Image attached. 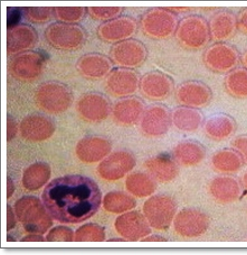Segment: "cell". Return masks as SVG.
Instances as JSON below:
<instances>
[{
  "label": "cell",
  "instance_id": "6da1fadb",
  "mask_svg": "<svg viewBox=\"0 0 247 255\" xmlns=\"http://www.w3.org/2000/svg\"><path fill=\"white\" fill-rule=\"evenodd\" d=\"M42 200L54 220L79 224L92 217L102 204L98 184L89 177L67 175L49 181Z\"/></svg>",
  "mask_w": 247,
  "mask_h": 255
},
{
  "label": "cell",
  "instance_id": "7a4b0ae2",
  "mask_svg": "<svg viewBox=\"0 0 247 255\" xmlns=\"http://www.w3.org/2000/svg\"><path fill=\"white\" fill-rule=\"evenodd\" d=\"M18 221L27 233L45 234L53 226V217L43 200L36 196H22L13 205Z\"/></svg>",
  "mask_w": 247,
  "mask_h": 255
},
{
  "label": "cell",
  "instance_id": "3957f363",
  "mask_svg": "<svg viewBox=\"0 0 247 255\" xmlns=\"http://www.w3.org/2000/svg\"><path fill=\"white\" fill-rule=\"evenodd\" d=\"M73 93L67 85L56 81H48L38 85L35 91V103L39 110L49 115L67 111L73 103Z\"/></svg>",
  "mask_w": 247,
  "mask_h": 255
},
{
  "label": "cell",
  "instance_id": "277c9868",
  "mask_svg": "<svg viewBox=\"0 0 247 255\" xmlns=\"http://www.w3.org/2000/svg\"><path fill=\"white\" fill-rule=\"evenodd\" d=\"M45 39L50 47L57 51L73 52L81 49L88 39L83 27L68 25L63 22H53L45 29Z\"/></svg>",
  "mask_w": 247,
  "mask_h": 255
},
{
  "label": "cell",
  "instance_id": "5b68a950",
  "mask_svg": "<svg viewBox=\"0 0 247 255\" xmlns=\"http://www.w3.org/2000/svg\"><path fill=\"white\" fill-rule=\"evenodd\" d=\"M176 17L166 9H151L140 18V28L151 39H167L175 33Z\"/></svg>",
  "mask_w": 247,
  "mask_h": 255
},
{
  "label": "cell",
  "instance_id": "8992f818",
  "mask_svg": "<svg viewBox=\"0 0 247 255\" xmlns=\"http://www.w3.org/2000/svg\"><path fill=\"white\" fill-rule=\"evenodd\" d=\"M148 57L145 45L138 39H126L114 44L110 49V58L119 67L130 68L142 66Z\"/></svg>",
  "mask_w": 247,
  "mask_h": 255
},
{
  "label": "cell",
  "instance_id": "52a82bcc",
  "mask_svg": "<svg viewBox=\"0 0 247 255\" xmlns=\"http://www.w3.org/2000/svg\"><path fill=\"white\" fill-rule=\"evenodd\" d=\"M176 209L175 200L166 195L152 196L143 205V214L150 226L159 231H164L170 226Z\"/></svg>",
  "mask_w": 247,
  "mask_h": 255
},
{
  "label": "cell",
  "instance_id": "ba28073f",
  "mask_svg": "<svg viewBox=\"0 0 247 255\" xmlns=\"http://www.w3.org/2000/svg\"><path fill=\"white\" fill-rule=\"evenodd\" d=\"M136 165L135 157L129 151H116L99 163L97 168L101 179L109 183L120 180L133 170Z\"/></svg>",
  "mask_w": 247,
  "mask_h": 255
},
{
  "label": "cell",
  "instance_id": "9c48e42d",
  "mask_svg": "<svg viewBox=\"0 0 247 255\" xmlns=\"http://www.w3.org/2000/svg\"><path fill=\"white\" fill-rule=\"evenodd\" d=\"M139 74L130 68H113L105 77L104 86L107 92L114 98H130L140 89Z\"/></svg>",
  "mask_w": 247,
  "mask_h": 255
},
{
  "label": "cell",
  "instance_id": "30bf717a",
  "mask_svg": "<svg viewBox=\"0 0 247 255\" xmlns=\"http://www.w3.org/2000/svg\"><path fill=\"white\" fill-rule=\"evenodd\" d=\"M45 57L35 51L19 54L9 64V72L12 77L20 82H33L42 75L45 66Z\"/></svg>",
  "mask_w": 247,
  "mask_h": 255
},
{
  "label": "cell",
  "instance_id": "8fae6325",
  "mask_svg": "<svg viewBox=\"0 0 247 255\" xmlns=\"http://www.w3.org/2000/svg\"><path fill=\"white\" fill-rule=\"evenodd\" d=\"M112 106L105 95L98 92H88L81 95L76 104L79 116L86 122L97 124L108 119L112 112Z\"/></svg>",
  "mask_w": 247,
  "mask_h": 255
},
{
  "label": "cell",
  "instance_id": "7c38bea8",
  "mask_svg": "<svg viewBox=\"0 0 247 255\" xmlns=\"http://www.w3.org/2000/svg\"><path fill=\"white\" fill-rule=\"evenodd\" d=\"M114 230L125 241H142L151 233L148 220L138 211L126 212L117 217Z\"/></svg>",
  "mask_w": 247,
  "mask_h": 255
},
{
  "label": "cell",
  "instance_id": "4fadbf2b",
  "mask_svg": "<svg viewBox=\"0 0 247 255\" xmlns=\"http://www.w3.org/2000/svg\"><path fill=\"white\" fill-rule=\"evenodd\" d=\"M138 21L129 16H120L116 19L102 22L97 30L98 37L105 43L117 44L130 39L136 33Z\"/></svg>",
  "mask_w": 247,
  "mask_h": 255
},
{
  "label": "cell",
  "instance_id": "5bb4252c",
  "mask_svg": "<svg viewBox=\"0 0 247 255\" xmlns=\"http://www.w3.org/2000/svg\"><path fill=\"white\" fill-rule=\"evenodd\" d=\"M177 38L184 47L193 49L203 47L209 38L207 24L197 16L186 18L178 26Z\"/></svg>",
  "mask_w": 247,
  "mask_h": 255
},
{
  "label": "cell",
  "instance_id": "9a60e30c",
  "mask_svg": "<svg viewBox=\"0 0 247 255\" xmlns=\"http://www.w3.org/2000/svg\"><path fill=\"white\" fill-rule=\"evenodd\" d=\"M56 126L48 117L38 115H30L25 117L19 125V132L22 139L28 142H43L50 139L55 133Z\"/></svg>",
  "mask_w": 247,
  "mask_h": 255
},
{
  "label": "cell",
  "instance_id": "2e32d148",
  "mask_svg": "<svg viewBox=\"0 0 247 255\" xmlns=\"http://www.w3.org/2000/svg\"><path fill=\"white\" fill-rule=\"evenodd\" d=\"M170 128V113L160 104L150 106L140 121V130L148 138H161Z\"/></svg>",
  "mask_w": 247,
  "mask_h": 255
},
{
  "label": "cell",
  "instance_id": "e0dca14e",
  "mask_svg": "<svg viewBox=\"0 0 247 255\" xmlns=\"http://www.w3.org/2000/svg\"><path fill=\"white\" fill-rule=\"evenodd\" d=\"M111 150L112 143L108 139L89 135L77 142L75 154L77 159L85 165H94L111 154Z\"/></svg>",
  "mask_w": 247,
  "mask_h": 255
},
{
  "label": "cell",
  "instance_id": "ac0fdd59",
  "mask_svg": "<svg viewBox=\"0 0 247 255\" xmlns=\"http://www.w3.org/2000/svg\"><path fill=\"white\" fill-rule=\"evenodd\" d=\"M173 89V82L167 74L158 71L145 73L140 80V92L147 100L160 101L168 98Z\"/></svg>",
  "mask_w": 247,
  "mask_h": 255
},
{
  "label": "cell",
  "instance_id": "d6986e66",
  "mask_svg": "<svg viewBox=\"0 0 247 255\" xmlns=\"http://www.w3.org/2000/svg\"><path fill=\"white\" fill-rule=\"evenodd\" d=\"M76 70L85 79L99 80L110 74L113 70V62L103 54L89 53L79 58Z\"/></svg>",
  "mask_w": 247,
  "mask_h": 255
},
{
  "label": "cell",
  "instance_id": "ffe728a7",
  "mask_svg": "<svg viewBox=\"0 0 247 255\" xmlns=\"http://www.w3.org/2000/svg\"><path fill=\"white\" fill-rule=\"evenodd\" d=\"M145 104L142 100L135 97L121 99L112 108L113 120L119 126L130 127L141 121L145 111Z\"/></svg>",
  "mask_w": 247,
  "mask_h": 255
},
{
  "label": "cell",
  "instance_id": "44dd1931",
  "mask_svg": "<svg viewBox=\"0 0 247 255\" xmlns=\"http://www.w3.org/2000/svg\"><path fill=\"white\" fill-rule=\"evenodd\" d=\"M38 42V34L34 27L29 25H19L8 30L7 49L9 55L31 51Z\"/></svg>",
  "mask_w": 247,
  "mask_h": 255
},
{
  "label": "cell",
  "instance_id": "7402d4cb",
  "mask_svg": "<svg viewBox=\"0 0 247 255\" xmlns=\"http://www.w3.org/2000/svg\"><path fill=\"white\" fill-rule=\"evenodd\" d=\"M208 225L207 216L196 209H185L175 218V230L182 236L201 235L207 230Z\"/></svg>",
  "mask_w": 247,
  "mask_h": 255
},
{
  "label": "cell",
  "instance_id": "603a6c76",
  "mask_svg": "<svg viewBox=\"0 0 247 255\" xmlns=\"http://www.w3.org/2000/svg\"><path fill=\"white\" fill-rule=\"evenodd\" d=\"M204 61L210 70L227 72L236 65L237 54L227 45H215L205 53Z\"/></svg>",
  "mask_w": 247,
  "mask_h": 255
},
{
  "label": "cell",
  "instance_id": "cb8c5ba5",
  "mask_svg": "<svg viewBox=\"0 0 247 255\" xmlns=\"http://www.w3.org/2000/svg\"><path fill=\"white\" fill-rule=\"evenodd\" d=\"M145 170L159 183H170L177 176V166L168 154H158L144 161Z\"/></svg>",
  "mask_w": 247,
  "mask_h": 255
},
{
  "label": "cell",
  "instance_id": "d4e9b609",
  "mask_svg": "<svg viewBox=\"0 0 247 255\" xmlns=\"http://www.w3.org/2000/svg\"><path fill=\"white\" fill-rule=\"evenodd\" d=\"M212 98L210 90L199 82H188L177 90V99L182 104L190 107H201L207 104Z\"/></svg>",
  "mask_w": 247,
  "mask_h": 255
},
{
  "label": "cell",
  "instance_id": "484cf974",
  "mask_svg": "<svg viewBox=\"0 0 247 255\" xmlns=\"http://www.w3.org/2000/svg\"><path fill=\"white\" fill-rule=\"evenodd\" d=\"M52 176V168L46 162H35L24 171L21 184L27 191H37L47 186Z\"/></svg>",
  "mask_w": 247,
  "mask_h": 255
},
{
  "label": "cell",
  "instance_id": "4316f807",
  "mask_svg": "<svg viewBox=\"0 0 247 255\" xmlns=\"http://www.w3.org/2000/svg\"><path fill=\"white\" fill-rule=\"evenodd\" d=\"M125 188L136 198H147L157 190V184L148 174L133 172L126 177Z\"/></svg>",
  "mask_w": 247,
  "mask_h": 255
},
{
  "label": "cell",
  "instance_id": "83f0119b",
  "mask_svg": "<svg viewBox=\"0 0 247 255\" xmlns=\"http://www.w3.org/2000/svg\"><path fill=\"white\" fill-rule=\"evenodd\" d=\"M103 208L108 213L111 214H124L126 212H130L136 206V200L134 199V196L131 194L123 193L120 190L110 191L103 197Z\"/></svg>",
  "mask_w": 247,
  "mask_h": 255
},
{
  "label": "cell",
  "instance_id": "f1b7e54d",
  "mask_svg": "<svg viewBox=\"0 0 247 255\" xmlns=\"http://www.w3.org/2000/svg\"><path fill=\"white\" fill-rule=\"evenodd\" d=\"M173 156L181 165L193 166L203 160L205 151L199 143L194 141H186L177 145L173 150Z\"/></svg>",
  "mask_w": 247,
  "mask_h": 255
},
{
  "label": "cell",
  "instance_id": "f546056e",
  "mask_svg": "<svg viewBox=\"0 0 247 255\" xmlns=\"http://www.w3.org/2000/svg\"><path fill=\"white\" fill-rule=\"evenodd\" d=\"M210 193L219 202H233L239 197V185L234 179L219 178L210 186Z\"/></svg>",
  "mask_w": 247,
  "mask_h": 255
},
{
  "label": "cell",
  "instance_id": "4dcf8cb0",
  "mask_svg": "<svg viewBox=\"0 0 247 255\" xmlns=\"http://www.w3.org/2000/svg\"><path fill=\"white\" fill-rule=\"evenodd\" d=\"M173 125L182 131L196 130L201 124V115L196 110L188 108H179L173 111Z\"/></svg>",
  "mask_w": 247,
  "mask_h": 255
},
{
  "label": "cell",
  "instance_id": "1f68e13d",
  "mask_svg": "<svg viewBox=\"0 0 247 255\" xmlns=\"http://www.w3.org/2000/svg\"><path fill=\"white\" fill-rule=\"evenodd\" d=\"M235 29V19L227 12L218 13L210 22V31L214 39H226L232 36Z\"/></svg>",
  "mask_w": 247,
  "mask_h": 255
},
{
  "label": "cell",
  "instance_id": "d6a6232c",
  "mask_svg": "<svg viewBox=\"0 0 247 255\" xmlns=\"http://www.w3.org/2000/svg\"><path fill=\"white\" fill-rule=\"evenodd\" d=\"M234 122L226 116H217L208 120L206 125V132L210 138L222 140L231 135L234 131Z\"/></svg>",
  "mask_w": 247,
  "mask_h": 255
},
{
  "label": "cell",
  "instance_id": "836d02e7",
  "mask_svg": "<svg viewBox=\"0 0 247 255\" xmlns=\"http://www.w3.org/2000/svg\"><path fill=\"white\" fill-rule=\"evenodd\" d=\"M241 163L240 157L230 150L217 152L213 158L214 167L222 172H234L240 169Z\"/></svg>",
  "mask_w": 247,
  "mask_h": 255
},
{
  "label": "cell",
  "instance_id": "e575fe53",
  "mask_svg": "<svg viewBox=\"0 0 247 255\" xmlns=\"http://www.w3.org/2000/svg\"><path fill=\"white\" fill-rule=\"evenodd\" d=\"M54 17L56 18L58 22L68 25H77L83 20L88 8L84 7H55Z\"/></svg>",
  "mask_w": 247,
  "mask_h": 255
},
{
  "label": "cell",
  "instance_id": "d590c367",
  "mask_svg": "<svg viewBox=\"0 0 247 255\" xmlns=\"http://www.w3.org/2000/svg\"><path fill=\"white\" fill-rule=\"evenodd\" d=\"M105 240V229L94 223L82 225L75 232L76 242H103Z\"/></svg>",
  "mask_w": 247,
  "mask_h": 255
},
{
  "label": "cell",
  "instance_id": "8d00e7d4",
  "mask_svg": "<svg viewBox=\"0 0 247 255\" xmlns=\"http://www.w3.org/2000/svg\"><path fill=\"white\" fill-rule=\"evenodd\" d=\"M226 88L235 97H247V72L243 70L233 72L226 79Z\"/></svg>",
  "mask_w": 247,
  "mask_h": 255
},
{
  "label": "cell",
  "instance_id": "74e56055",
  "mask_svg": "<svg viewBox=\"0 0 247 255\" xmlns=\"http://www.w3.org/2000/svg\"><path fill=\"white\" fill-rule=\"evenodd\" d=\"M25 18L33 24H46L54 15L53 8L48 7H26L22 9Z\"/></svg>",
  "mask_w": 247,
  "mask_h": 255
},
{
  "label": "cell",
  "instance_id": "f35d334b",
  "mask_svg": "<svg viewBox=\"0 0 247 255\" xmlns=\"http://www.w3.org/2000/svg\"><path fill=\"white\" fill-rule=\"evenodd\" d=\"M122 8L120 7H89L88 13L94 20L107 22L120 17Z\"/></svg>",
  "mask_w": 247,
  "mask_h": 255
},
{
  "label": "cell",
  "instance_id": "ab89813d",
  "mask_svg": "<svg viewBox=\"0 0 247 255\" xmlns=\"http://www.w3.org/2000/svg\"><path fill=\"white\" fill-rule=\"evenodd\" d=\"M48 242H73L75 241V232L67 226H54L47 232Z\"/></svg>",
  "mask_w": 247,
  "mask_h": 255
},
{
  "label": "cell",
  "instance_id": "60d3db41",
  "mask_svg": "<svg viewBox=\"0 0 247 255\" xmlns=\"http://www.w3.org/2000/svg\"><path fill=\"white\" fill-rule=\"evenodd\" d=\"M7 140L10 142L16 138L19 131V126H18L17 120L12 116L9 115L7 119Z\"/></svg>",
  "mask_w": 247,
  "mask_h": 255
},
{
  "label": "cell",
  "instance_id": "b9f144b4",
  "mask_svg": "<svg viewBox=\"0 0 247 255\" xmlns=\"http://www.w3.org/2000/svg\"><path fill=\"white\" fill-rule=\"evenodd\" d=\"M21 19V11L19 9L15 8L12 11H9L8 13V30L11 28H15V27L19 26V21Z\"/></svg>",
  "mask_w": 247,
  "mask_h": 255
},
{
  "label": "cell",
  "instance_id": "7bdbcfd3",
  "mask_svg": "<svg viewBox=\"0 0 247 255\" xmlns=\"http://www.w3.org/2000/svg\"><path fill=\"white\" fill-rule=\"evenodd\" d=\"M17 215L15 209H13L10 205L7 206V230L8 232H10L16 227L17 224Z\"/></svg>",
  "mask_w": 247,
  "mask_h": 255
},
{
  "label": "cell",
  "instance_id": "ee69618b",
  "mask_svg": "<svg viewBox=\"0 0 247 255\" xmlns=\"http://www.w3.org/2000/svg\"><path fill=\"white\" fill-rule=\"evenodd\" d=\"M44 234H38V233H28L26 236L21 239L24 242H43V241L46 240L44 238Z\"/></svg>",
  "mask_w": 247,
  "mask_h": 255
},
{
  "label": "cell",
  "instance_id": "f6af8a7d",
  "mask_svg": "<svg viewBox=\"0 0 247 255\" xmlns=\"http://www.w3.org/2000/svg\"><path fill=\"white\" fill-rule=\"evenodd\" d=\"M236 148L240 150V151L243 153V156L246 158L247 160V138H240L235 141Z\"/></svg>",
  "mask_w": 247,
  "mask_h": 255
},
{
  "label": "cell",
  "instance_id": "bcb514c9",
  "mask_svg": "<svg viewBox=\"0 0 247 255\" xmlns=\"http://www.w3.org/2000/svg\"><path fill=\"white\" fill-rule=\"evenodd\" d=\"M13 194H15V184H13V181L10 177H8L7 178V198L10 199Z\"/></svg>",
  "mask_w": 247,
  "mask_h": 255
},
{
  "label": "cell",
  "instance_id": "7dc6e473",
  "mask_svg": "<svg viewBox=\"0 0 247 255\" xmlns=\"http://www.w3.org/2000/svg\"><path fill=\"white\" fill-rule=\"evenodd\" d=\"M142 241H144V242H162V241H166V239L157 234H149Z\"/></svg>",
  "mask_w": 247,
  "mask_h": 255
}]
</instances>
